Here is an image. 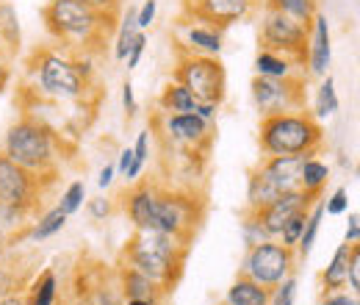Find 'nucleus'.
<instances>
[{
  "label": "nucleus",
  "instance_id": "f257e3e1",
  "mask_svg": "<svg viewBox=\"0 0 360 305\" xmlns=\"http://www.w3.org/2000/svg\"><path fill=\"white\" fill-rule=\"evenodd\" d=\"M28 73L34 75V89L39 92V97L56 103L86 100L94 78L89 56L70 53L64 47L34 50L28 58Z\"/></svg>",
  "mask_w": 360,
  "mask_h": 305
},
{
  "label": "nucleus",
  "instance_id": "f03ea898",
  "mask_svg": "<svg viewBox=\"0 0 360 305\" xmlns=\"http://www.w3.org/2000/svg\"><path fill=\"white\" fill-rule=\"evenodd\" d=\"M47 34L70 53L89 56L100 42H105L117 31V20L111 14H100L84 0H47L42 8Z\"/></svg>",
  "mask_w": 360,
  "mask_h": 305
},
{
  "label": "nucleus",
  "instance_id": "7ed1b4c3",
  "mask_svg": "<svg viewBox=\"0 0 360 305\" xmlns=\"http://www.w3.org/2000/svg\"><path fill=\"white\" fill-rule=\"evenodd\" d=\"M188 259V244H183L175 236L158 233V230H136L122 247V261L155 280L167 294L175 292L183 266Z\"/></svg>",
  "mask_w": 360,
  "mask_h": 305
},
{
  "label": "nucleus",
  "instance_id": "20e7f679",
  "mask_svg": "<svg viewBox=\"0 0 360 305\" xmlns=\"http://www.w3.org/2000/svg\"><path fill=\"white\" fill-rule=\"evenodd\" d=\"M0 153L34 175L56 178V173H58V156H61L58 153V136L47 123H42L31 111H25L6 131Z\"/></svg>",
  "mask_w": 360,
  "mask_h": 305
},
{
  "label": "nucleus",
  "instance_id": "39448f33",
  "mask_svg": "<svg viewBox=\"0 0 360 305\" xmlns=\"http://www.w3.org/2000/svg\"><path fill=\"white\" fill-rule=\"evenodd\" d=\"M258 133L264 156H316L324 144V128L308 108L261 117Z\"/></svg>",
  "mask_w": 360,
  "mask_h": 305
},
{
  "label": "nucleus",
  "instance_id": "423d86ee",
  "mask_svg": "<svg viewBox=\"0 0 360 305\" xmlns=\"http://www.w3.org/2000/svg\"><path fill=\"white\" fill-rule=\"evenodd\" d=\"M172 81H178L180 87L188 89V94L197 103H214V106L225 103L227 73L219 56H202V53L180 50Z\"/></svg>",
  "mask_w": 360,
  "mask_h": 305
},
{
  "label": "nucleus",
  "instance_id": "0eeeda50",
  "mask_svg": "<svg viewBox=\"0 0 360 305\" xmlns=\"http://www.w3.org/2000/svg\"><path fill=\"white\" fill-rule=\"evenodd\" d=\"M205 214V203L200 200L197 192L188 189H158V200H155V225L153 230L175 236L183 244H188L202 222Z\"/></svg>",
  "mask_w": 360,
  "mask_h": 305
},
{
  "label": "nucleus",
  "instance_id": "6e6552de",
  "mask_svg": "<svg viewBox=\"0 0 360 305\" xmlns=\"http://www.w3.org/2000/svg\"><path fill=\"white\" fill-rule=\"evenodd\" d=\"M297 253L285 244H280L277 239H266L255 247H247V256H244V263H241V272L244 278L261 283L264 289H274L280 280H285L294 266H297Z\"/></svg>",
  "mask_w": 360,
  "mask_h": 305
},
{
  "label": "nucleus",
  "instance_id": "1a4fd4ad",
  "mask_svg": "<svg viewBox=\"0 0 360 305\" xmlns=\"http://www.w3.org/2000/svg\"><path fill=\"white\" fill-rule=\"evenodd\" d=\"M308 34H311V25H305L288 14H280L274 8H266V14L261 20L264 50L283 53V56L294 58L300 67H305V58H308Z\"/></svg>",
  "mask_w": 360,
  "mask_h": 305
},
{
  "label": "nucleus",
  "instance_id": "9d476101",
  "mask_svg": "<svg viewBox=\"0 0 360 305\" xmlns=\"http://www.w3.org/2000/svg\"><path fill=\"white\" fill-rule=\"evenodd\" d=\"M50 183H53L50 175L28 173L0 153V206H20L34 214Z\"/></svg>",
  "mask_w": 360,
  "mask_h": 305
},
{
  "label": "nucleus",
  "instance_id": "9b49d317",
  "mask_svg": "<svg viewBox=\"0 0 360 305\" xmlns=\"http://www.w3.org/2000/svg\"><path fill=\"white\" fill-rule=\"evenodd\" d=\"M305 75L294 78H252V100L258 106L261 117L285 114V111H302L305 108Z\"/></svg>",
  "mask_w": 360,
  "mask_h": 305
},
{
  "label": "nucleus",
  "instance_id": "f8f14e48",
  "mask_svg": "<svg viewBox=\"0 0 360 305\" xmlns=\"http://www.w3.org/2000/svg\"><path fill=\"white\" fill-rule=\"evenodd\" d=\"M258 0H183V17L227 31L230 25L252 17Z\"/></svg>",
  "mask_w": 360,
  "mask_h": 305
},
{
  "label": "nucleus",
  "instance_id": "ddd939ff",
  "mask_svg": "<svg viewBox=\"0 0 360 305\" xmlns=\"http://www.w3.org/2000/svg\"><path fill=\"white\" fill-rule=\"evenodd\" d=\"M158 120L164 125V139L169 144H178V147H188V150H200L208 156L211 144H214V131L217 125L205 123L202 117L197 114H161L158 111Z\"/></svg>",
  "mask_w": 360,
  "mask_h": 305
},
{
  "label": "nucleus",
  "instance_id": "4468645a",
  "mask_svg": "<svg viewBox=\"0 0 360 305\" xmlns=\"http://www.w3.org/2000/svg\"><path fill=\"white\" fill-rule=\"evenodd\" d=\"M314 203H316L314 197L305 194L302 189H291V192H280L269 206H264L261 211H255V217L261 219V225L269 233V239H277L280 230H283V225L288 219L294 217V214H300V211H308Z\"/></svg>",
  "mask_w": 360,
  "mask_h": 305
},
{
  "label": "nucleus",
  "instance_id": "2eb2a0df",
  "mask_svg": "<svg viewBox=\"0 0 360 305\" xmlns=\"http://www.w3.org/2000/svg\"><path fill=\"white\" fill-rule=\"evenodd\" d=\"M308 78H324L333 61V39H330V25L321 11H316L311 20V34H308Z\"/></svg>",
  "mask_w": 360,
  "mask_h": 305
},
{
  "label": "nucleus",
  "instance_id": "dca6fc26",
  "mask_svg": "<svg viewBox=\"0 0 360 305\" xmlns=\"http://www.w3.org/2000/svg\"><path fill=\"white\" fill-rule=\"evenodd\" d=\"M158 183L141 180L134 183L125 194V211L134 222L136 230H153L155 225V200H158Z\"/></svg>",
  "mask_w": 360,
  "mask_h": 305
},
{
  "label": "nucleus",
  "instance_id": "f3484780",
  "mask_svg": "<svg viewBox=\"0 0 360 305\" xmlns=\"http://www.w3.org/2000/svg\"><path fill=\"white\" fill-rule=\"evenodd\" d=\"M117 289L125 300H147L153 305H161L167 297V292L155 280H150L147 275H141L139 269L128 266V263H120V269H117Z\"/></svg>",
  "mask_w": 360,
  "mask_h": 305
},
{
  "label": "nucleus",
  "instance_id": "a211bd4d",
  "mask_svg": "<svg viewBox=\"0 0 360 305\" xmlns=\"http://www.w3.org/2000/svg\"><path fill=\"white\" fill-rule=\"evenodd\" d=\"M300 167H302V156H264V161L258 164V170L280 192L300 189Z\"/></svg>",
  "mask_w": 360,
  "mask_h": 305
},
{
  "label": "nucleus",
  "instance_id": "6ab92c4d",
  "mask_svg": "<svg viewBox=\"0 0 360 305\" xmlns=\"http://www.w3.org/2000/svg\"><path fill=\"white\" fill-rule=\"evenodd\" d=\"M255 75L261 78H294V75H305V67H300L294 58L283 56V53H271V50H258L255 56Z\"/></svg>",
  "mask_w": 360,
  "mask_h": 305
},
{
  "label": "nucleus",
  "instance_id": "aec40b11",
  "mask_svg": "<svg viewBox=\"0 0 360 305\" xmlns=\"http://www.w3.org/2000/svg\"><path fill=\"white\" fill-rule=\"evenodd\" d=\"M271 289H264L261 283L238 275L236 283L227 289L225 305H269Z\"/></svg>",
  "mask_w": 360,
  "mask_h": 305
},
{
  "label": "nucleus",
  "instance_id": "412c9836",
  "mask_svg": "<svg viewBox=\"0 0 360 305\" xmlns=\"http://www.w3.org/2000/svg\"><path fill=\"white\" fill-rule=\"evenodd\" d=\"M186 50L191 53H202V56H219L222 53V31L211 28V25H188L186 28Z\"/></svg>",
  "mask_w": 360,
  "mask_h": 305
},
{
  "label": "nucleus",
  "instance_id": "4be33fe9",
  "mask_svg": "<svg viewBox=\"0 0 360 305\" xmlns=\"http://www.w3.org/2000/svg\"><path fill=\"white\" fill-rule=\"evenodd\" d=\"M330 180V167L324 161H319L316 156H302V167H300V189L305 194H311L314 200L321 197L324 186Z\"/></svg>",
  "mask_w": 360,
  "mask_h": 305
},
{
  "label": "nucleus",
  "instance_id": "5701e85b",
  "mask_svg": "<svg viewBox=\"0 0 360 305\" xmlns=\"http://www.w3.org/2000/svg\"><path fill=\"white\" fill-rule=\"evenodd\" d=\"M352 247H355V244H347V242H344V244L333 253V261L324 266V272H321V289H324V294L341 292V289L347 286V263H349Z\"/></svg>",
  "mask_w": 360,
  "mask_h": 305
},
{
  "label": "nucleus",
  "instance_id": "b1692460",
  "mask_svg": "<svg viewBox=\"0 0 360 305\" xmlns=\"http://www.w3.org/2000/svg\"><path fill=\"white\" fill-rule=\"evenodd\" d=\"M277 194H280V189L255 167L250 173V180H247V211H261L264 206H269Z\"/></svg>",
  "mask_w": 360,
  "mask_h": 305
},
{
  "label": "nucleus",
  "instance_id": "393cba45",
  "mask_svg": "<svg viewBox=\"0 0 360 305\" xmlns=\"http://www.w3.org/2000/svg\"><path fill=\"white\" fill-rule=\"evenodd\" d=\"M197 100L188 94V89L180 87L178 81L167 84L164 92L158 94V111L161 114H194Z\"/></svg>",
  "mask_w": 360,
  "mask_h": 305
},
{
  "label": "nucleus",
  "instance_id": "a878e982",
  "mask_svg": "<svg viewBox=\"0 0 360 305\" xmlns=\"http://www.w3.org/2000/svg\"><path fill=\"white\" fill-rule=\"evenodd\" d=\"M0 37H3V50L11 58L20 44H22V31H20V17L17 8L8 0H0Z\"/></svg>",
  "mask_w": 360,
  "mask_h": 305
},
{
  "label": "nucleus",
  "instance_id": "bb28decb",
  "mask_svg": "<svg viewBox=\"0 0 360 305\" xmlns=\"http://www.w3.org/2000/svg\"><path fill=\"white\" fill-rule=\"evenodd\" d=\"M321 219H324V200L319 197L314 206L308 208V217H305V228H302L300 244L294 247L297 259H308V256H311V250H314L316 239H319V228H321Z\"/></svg>",
  "mask_w": 360,
  "mask_h": 305
},
{
  "label": "nucleus",
  "instance_id": "cd10ccee",
  "mask_svg": "<svg viewBox=\"0 0 360 305\" xmlns=\"http://www.w3.org/2000/svg\"><path fill=\"white\" fill-rule=\"evenodd\" d=\"M338 106H341V103H338V94H335V81H333V75H324L319 89H316V106L311 114L321 123V120L333 117V114L338 111Z\"/></svg>",
  "mask_w": 360,
  "mask_h": 305
},
{
  "label": "nucleus",
  "instance_id": "c85d7f7f",
  "mask_svg": "<svg viewBox=\"0 0 360 305\" xmlns=\"http://www.w3.org/2000/svg\"><path fill=\"white\" fill-rule=\"evenodd\" d=\"M67 214L56 206V208H50V211H45L42 217L37 219L34 225H31V230H28V236L34 239V242H45V239H50V236H56L58 230H64V225H67Z\"/></svg>",
  "mask_w": 360,
  "mask_h": 305
},
{
  "label": "nucleus",
  "instance_id": "c756f323",
  "mask_svg": "<svg viewBox=\"0 0 360 305\" xmlns=\"http://www.w3.org/2000/svg\"><path fill=\"white\" fill-rule=\"evenodd\" d=\"M264 3H266V8H274L280 14H288V17L300 20V23H305V25H311L314 14L319 11L316 0H264Z\"/></svg>",
  "mask_w": 360,
  "mask_h": 305
},
{
  "label": "nucleus",
  "instance_id": "7c9ffc66",
  "mask_svg": "<svg viewBox=\"0 0 360 305\" xmlns=\"http://www.w3.org/2000/svg\"><path fill=\"white\" fill-rule=\"evenodd\" d=\"M136 34H139V25H136V8L128 6L122 23H120V31H117V42H114V58L117 61H125L128 58V50L134 44Z\"/></svg>",
  "mask_w": 360,
  "mask_h": 305
},
{
  "label": "nucleus",
  "instance_id": "2f4dec72",
  "mask_svg": "<svg viewBox=\"0 0 360 305\" xmlns=\"http://www.w3.org/2000/svg\"><path fill=\"white\" fill-rule=\"evenodd\" d=\"M150 139H153L150 131H141L136 136V144L131 147V150H134V161H131V170L125 173V180H128V183H136L141 170H144L147 161H150Z\"/></svg>",
  "mask_w": 360,
  "mask_h": 305
},
{
  "label": "nucleus",
  "instance_id": "473e14b6",
  "mask_svg": "<svg viewBox=\"0 0 360 305\" xmlns=\"http://www.w3.org/2000/svg\"><path fill=\"white\" fill-rule=\"evenodd\" d=\"M84 200H86V183H84V180H75V183H70V186L64 189V194H61V200H58V208H61L67 217H72V214H78V211L84 208Z\"/></svg>",
  "mask_w": 360,
  "mask_h": 305
},
{
  "label": "nucleus",
  "instance_id": "72a5a7b5",
  "mask_svg": "<svg viewBox=\"0 0 360 305\" xmlns=\"http://www.w3.org/2000/svg\"><path fill=\"white\" fill-rule=\"evenodd\" d=\"M266 239H269V233L264 230L261 219L255 217V211H247V214H244V222H241V242H244L247 247H255V244H261V242H266Z\"/></svg>",
  "mask_w": 360,
  "mask_h": 305
},
{
  "label": "nucleus",
  "instance_id": "f704fd0d",
  "mask_svg": "<svg viewBox=\"0 0 360 305\" xmlns=\"http://www.w3.org/2000/svg\"><path fill=\"white\" fill-rule=\"evenodd\" d=\"M297 303V278H285L271 289L269 305H294Z\"/></svg>",
  "mask_w": 360,
  "mask_h": 305
},
{
  "label": "nucleus",
  "instance_id": "c9c22d12",
  "mask_svg": "<svg viewBox=\"0 0 360 305\" xmlns=\"http://www.w3.org/2000/svg\"><path fill=\"white\" fill-rule=\"evenodd\" d=\"M86 297L91 300V305H125L120 289H111V286H94Z\"/></svg>",
  "mask_w": 360,
  "mask_h": 305
},
{
  "label": "nucleus",
  "instance_id": "e433bc0d",
  "mask_svg": "<svg viewBox=\"0 0 360 305\" xmlns=\"http://www.w3.org/2000/svg\"><path fill=\"white\" fill-rule=\"evenodd\" d=\"M347 208H349V192H347L344 186L335 189V192L324 200V214H330V217H341Z\"/></svg>",
  "mask_w": 360,
  "mask_h": 305
},
{
  "label": "nucleus",
  "instance_id": "4c0bfd02",
  "mask_svg": "<svg viewBox=\"0 0 360 305\" xmlns=\"http://www.w3.org/2000/svg\"><path fill=\"white\" fill-rule=\"evenodd\" d=\"M86 211H89V217L94 222H105V219L114 214V200H108V197H91L89 203H86Z\"/></svg>",
  "mask_w": 360,
  "mask_h": 305
},
{
  "label": "nucleus",
  "instance_id": "58836bf2",
  "mask_svg": "<svg viewBox=\"0 0 360 305\" xmlns=\"http://www.w3.org/2000/svg\"><path fill=\"white\" fill-rule=\"evenodd\" d=\"M347 286L352 294L360 292V247L355 244L349 253V263H347Z\"/></svg>",
  "mask_w": 360,
  "mask_h": 305
},
{
  "label": "nucleus",
  "instance_id": "ea45409f",
  "mask_svg": "<svg viewBox=\"0 0 360 305\" xmlns=\"http://www.w3.org/2000/svg\"><path fill=\"white\" fill-rule=\"evenodd\" d=\"M155 14H158V0H144L141 8H136V25H139V31L150 28L155 23Z\"/></svg>",
  "mask_w": 360,
  "mask_h": 305
},
{
  "label": "nucleus",
  "instance_id": "a19ab883",
  "mask_svg": "<svg viewBox=\"0 0 360 305\" xmlns=\"http://www.w3.org/2000/svg\"><path fill=\"white\" fill-rule=\"evenodd\" d=\"M144 50H147V37H144V31H139L134 44H131V50H128V58H125V61H128V70H136V67H139Z\"/></svg>",
  "mask_w": 360,
  "mask_h": 305
},
{
  "label": "nucleus",
  "instance_id": "79ce46f5",
  "mask_svg": "<svg viewBox=\"0 0 360 305\" xmlns=\"http://www.w3.org/2000/svg\"><path fill=\"white\" fill-rule=\"evenodd\" d=\"M89 8L100 11V14H111V17H120L122 14V3L125 0H84Z\"/></svg>",
  "mask_w": 360,
  "mask_h": 305
},
{
  "label": "nucleus",
  "instance_id": "37998d69",
  "mask_svg": "<svg viewBox=\"0 0 360 305\" xmlns=\"http://www.w3.org/2000/svg\"><path fill=\"white\" fill-rule=\"evenodd\" d=\"M319 305H360L358 303V294H344V292H330V294H324V300Z\"/></svg>",
  "mask_w": 360,
  "mask_h": 305
},
{
  "label": "nucleus",
  "instance_id": "c03bdc74",
  "mask_svg": "<svg viewBox=\"0 0 360 305\" xmlns=\"http://www.w3.org/2000/svg\"><path fill=\"white\" fill-rule=\"evenodd\" d=\"M219 108H222V106H214V103H197V108H194V114H197V117H202L205 123H211V125H217V117H219Z\"/></svg>",
  "mask_w": 360,
  "mask_h": 305
},
{
  "label": "nucleus",
  "instance_id": "a18cd8bd",
  "mask_svg": "<svg viewBox=\"0 0 360 305\" xmlns=\"http://www.w3.org/2000/svg\"><path fill=\"white\" fill-rule=\"evenodd\" d=\"M344 242H347V244H358V242H360V217H358V211H352V214H349Z\"/></svg>",
  "mask_w": 360,
  "mask_h": 305
},
{
  "label": "nucleus",
  "instance_id": "49530a36",
  "mask_svg": "<svg viewBox=\"0 0 360 305\" xmlns=\"http://www.w3.org/2000/svg\"><path fill=\"white\" fill-rule=\"evenodd\" d=\"M11 84V58L6 53H0V94Z\"/></svg>",
  "mask_w": 360,
  "mask_h": 305
},
{
  "label": "nucleus",
  "instance_id": "de8ad7c7",
  "mask_svg": "<svg viewBox=\"0 0 360 305\" xmlns=\"http://www.w3.org/2000/svg\"><path fill=\"white\" fill-rule=\"evenodd\" d=\"M122 106H125V114L128 117H134L136 114V97H134V84L131 81H125V87H122Z\"/></svg>",
  "mask_w": 360,
  "mask_h": 305
},
{
  "label": "nucleus",
  "instance_id": "09e8293b",
  "mask_svg": "<svg viewBox=\"0 0 360 305\" xmlns=\"http://www.w3.org/2000/svg\"><path fill=\"white\" fill-rule=\"evenodd\" d=\"M131 161H134V150H131V147H125V150L120 153L117 167H114V170H117V175H122V178H125V173L131 170Z\"/></svg>",
  "mask_w": 360,
  "mask_h": 305
},
{
  "label": "nucleus",
  "instance_id": "8fccbe9b",
  "mask_svg": "<svg viewBox=\"0 0 360 305\" xmlns=\"http://www.w3.org/2000/svg\"><path fill=\"white\" fill-rule=\"evenodd\" d=\"M114 175H117L114 164H105V167L100 170V175H97V186H100V189H108V186L114 183Z\"/></svg>",
  "mask_w": 360,
  "mask_h": 305
},
{
  "label": "nucleus",
  "instance_id": "3c124183",
  "mask_svg": "<svg viewBox=\"0 0 360 305\" xmlns=\"http://www.w3.org/2000/svg\"><path fill=\"white\" fill-rule=\"evenodd\" d=\"M28 303V294H22V292H11V294H6L0 305H25Z\"/></svg>",
  "mask_w": 360,
  "mask_h": 305
},
{
  "label": "nucleus",
  "instance_id": "603ef678",
  "mask_svg": "<svg viewBox=\"0 0 360 305\" xmlns=\"http://www.w3.org/2000/svg\"><path fill=\"white\" fill-rule=\"evenodd\" d=\"M70 305H91V300L86 297V294H78V297H75V300H72Z\"/></svg>",
  "mask_w": 360,
  "mask_h": 305
},
{
  "label": "nucleus",
  "instance_id": "864d4df0",
  "mask_svg": "<svg viewBox=\"0 0 360 305\" xmlns=\"http://www.w3.org/2000/svg\"><path fill=\"white\" fill-rule=\"evenodd\" d=\"M125 305H153V303H147V300H125Z\"/></svg>",
  "mask_w": 360,
  "mask_h": 305
},
{
  "label": "nucleus",
  "instance_id": "5fc2aeb1",
  "mask_svg": "<svg viewBox=\"0 0 360 305\" xmlns=\"http://www.w3.org/2000/svg\"><path fill=\"white\" fill-rule=\"evenodd\" d=\"M0 53H6V50H3V37H0Z\"/></svg>",
  "mask_w": 360,
  "mask_h": 305
},
{
  "label": "nucleus",
  "instance_id": "6e6d98bb",
  "mask_svg": "<svg viewBox=\"0 0 360 305\" xmlns=\"http://www.w3.org/2000/svg\"><path fill=\"white\" fill-rule=\"evenodd\" d=\"M222 305H225V303H222Z\"/></svg>",
  "mask_w": 360,
  "mask_h": 305
}]
</instances>
